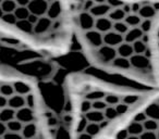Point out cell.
Returning <instances> with one entry per match:
<instances>
[{
	"mask_svg": "<svg viewBox=\"0 0 159 139\" xmlns=\"http://www.w3.org/2000/svg\"><path fill=\"white\" fill-rule=\"evenodd\" d=\"M0 139H56L48 109L36 83L2 63Z\"/></svg>",
	"mask_w": 159,
	"mask_h": 139,
	"instance_id": "7a4b0ae2",
	"label": "cell"
},
{
	"mask_svg": "<svg viewBox=\"0 0 159 139\" xmlns=\"http://www.w3.org/2000/svg\"><path fill=\"white\" fill-rule=\"evenodd\" d=\"M106 139H159V93H150Z\"/></svg>",
	"mask_w": 159,
	"mask_h": 139,
	"instance_id": "277c9868",
	"label": "cell"
},
{
	"mask_svg": "<svg viewBox=\"0 0 159 139\" xmlns=\"http://www.w3.org/2000/svg\"><path fill=\"white\" fill-rule=\"evenodd\" d=\"M60 0H0V38L44 48L59 28Z\"/></svg>",
	"mask_w": 159,
	"mask_h": 139,
	"instance_id": "3957f363",
	"label": "cell"
},
{
	"mask_svg": "<svg viewBox=\"0 0 159 139\" xmlns=\"http://www.w3.org/2000/svg\"><path fill=\"white\" fill-rule=\"evenodd\" d=\"M149 95L74 77L63 111L66 139H106Z\"/></svg>",
	"mask_w": 159,
	"mask_h": 139,
	"instance_id": "6da1fadb",
	"label": "cell"
}]
</instances>
